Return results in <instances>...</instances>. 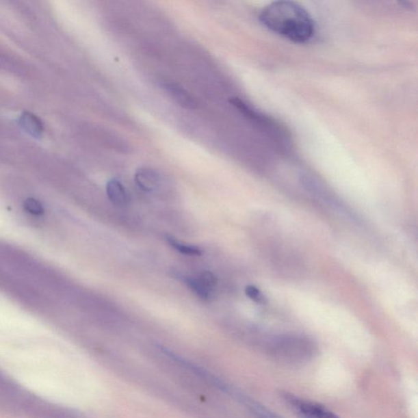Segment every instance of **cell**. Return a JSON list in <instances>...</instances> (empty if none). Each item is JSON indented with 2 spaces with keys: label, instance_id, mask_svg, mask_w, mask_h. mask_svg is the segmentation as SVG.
<instances>
[{
  "label": "cell",
  "instance_id": "6da1fadb",
  "mask_svg": "<svg viewBox=\"0 0 418 418\" xmlns=\"http://www.w3.org/2000/svg\"><path fill=\"white\" fill-rule=\"evenodd\" d=\"M259 21L277 35L297 44H304L314 36L313 18L305 8L292 1H277L263 8Z\"/></svg>",
  "mask_w": 418,
  "mask_h": 418
},
{
  "label": "cell",
  "instance_id": "7a4b0ae2",
  "mask_svg": "<svg viewBox=\"0 0 418 418\" xmlns=\"http://www.w3.org/2000/svg\"><path fill=\"white\" fill-rule=\"evenodd\" d=\"M264 346L270 356L289 365L311 361L317 350L309 337L298 335L268 336Z\"/></svg>",
  "mask_w": 418,
  "mask_h": 418
},
{
  "label": "cell",
  "instance_id": "3957f363",
  "mask_svg": "<svg viewBox=\"0 0 418 418\" xmlns=\"http://www.w3.org/2000/svg\"><path fill=\"white\" fill-rule=\"evenodd\" d=\"M283 400L296 416L299 418H341L324 405L297 395L285 393Z\"/></svg>",
  "mask_w": 418,
  "mask_h": 418
},
{
  "label": "cell",
  "instance_id": "277c9868",
  "mask_svg": "<svg viewBox=\"0 0 418 418\" xmlns=\"http://www.w3.org/2000/svg\"><path fill=\"white\" fill-rule=\"evenodd\" d=\"M135 181L139 188L146 192H153L159 187V175L151 168H142L135 173Z\"/></svg>",
  "mask_w": 418,
  "mask_h": 418
},
{
  "label": "cell",
  "instance_id": "5b68a950",
  "mask_svg": "<svg viewBox=\"0 0 418 418\" xmlns=\"http://www.w3.org/2000/svg\"><path fill=\"white\" fill-rule=\"evenodd\" d=\"M164 87L173 99H174L181 107L187 109H196L197 103L195 99L184 90V88L173 82H166L164 83Z\"/></svg>",
  "mask_w": 418,
  "mask_h": 418
},
{
  "label": "cell",
  "instance_id": "8992f818",
  "mask_svg": "<svg viewBox=\"0 0 418 418\" xmlns=\"http://www.w3.org/2000/svg\"><path fill=\"white\" fill-rule=\"evenodd\" d=\"M19 125L22 128L35 138H40L44 133V124L39 117L25 112L19 117Z\"/></svg>",
  "mask_w": 418,
  "mask_h": 418
},
{
  "label": "cell",
  "instance_id": "52a82bcc",
  "mask_svg": "<svg viewBox=\"0 0 418 418\" xmlns=\"http://www.w3.org/2000/svg\"><path fill=\"white\" fill-rule=\"evenodd\" d=\"M107 196L114 205L125 206L129 203V196L124 185L119 180H109L107 184Z\"/></svg>",
  "mask_w": 418,
  "mask_h": 418
},
{
  "label": "cell",
  "instance_id": "ba28073f",
  "mask_svg": "<svg viewBox=\"0 0 418 418\" xmlns=\"http://www.w3.org/2000/svg\"><path fill=\"white\" fill-rule=\"evenodd\" d=\"M180 278L198 298L203 300H209L210 298V291L201 284L198 278L184 276H181Z\"/></svg>",
  "mask_w": 418,
  "mask_h": 418
},
{
  "label": "cell",
  "instance_id": "9c48e42d",
  "mask_svg": "<svg viewBox=\"0 0 418 418\" xmlns=\"http://www.w3.org/2000/svg\"><path fill=\"white\" fill-rule=\"evenodd\" d=\"M166 240L168 244H170L172 248H174L175 250H177V252L183 253V254L189 256L202 255L203 252L201 249L197 247L187 246V244L177 241V239L168 235L166 236Z\"/></svg>",
  "mask_w": 418,
  "mask_h": 418
},
{
  "label": "cell",
  "instance_id": "30bf717a",
  "mask_svg": "<svg viewBox=\"0 0 418 418\" xmlns=\"http://www.w3.org/2000/svg\"><path fill=\"white\" fill-rule=\"evenodd\" d=\"M198 280L200 281L201 284L205 287V288L210 291L212 290L215 286L218 284V278L214 276V274L211 272H203Z\"/></svg>",
  "mask_w": 418,
  "mask_h": 418
},
{
  "label": "cell",
  "instance_id": "8fae6325",
  "mask_svg": "<svg viewBox=\"0 0 418 418\" xmlns=\"http://www.w3.org/2000/svg\"><path fill=\"white\" fill-rule=\"evenodd\" d=\"M0 70H4L7 71H19L18 67H16L14 62L10 59H8L5 55L0 52Z\"/></svg>",
  "mask_w": 418,
  "mask_h": 418
},
{
  "label": "cell",
  "instance_id": "7c38bea8",
  "mask_svg": "<svg viewBox=\"0 0 418 418\" xmlns=\"http://www.w3.org/2000/svg\"><path fill=\"white\" fill-rule=\"evenodd\" d=\"M255 417L257 418H283L280 416L276 415V413H274L272 410H270L269 408L265 407L264 405L263 406H260L257 409L255 413Z\"/></svg>",
  "mask_w": 418,
  "mask_h": 418
},
{
  "label": "cell",
  "instance_id": "4fadbf2b",
  "mask_svg": "<svg viewBox=\"0 0 418 418\" xmlns=\"http://www.w3.org/2000/svg\"><path fill=\"white\" fill-rule=\"evenodd\" d=\"M246 293L248 297L253 300V301L259 302L260 300H261L259 290L255 288L254 286H248L246 289Z\"/></svg>",
  "mask_w": 418,
  "mask_h": 418
}]
</instances>
